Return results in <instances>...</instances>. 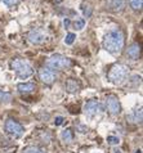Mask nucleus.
<instances>
[{"instance_id": "nucleus-21", "label": "nucleus", "mask_w": 143, "mask_h": 153, "mask_svg": "<svg viewBox=\"0 0 143 153\" xmlns=\"http://www.w3.org/2000/svg\"><path fill=\"white\" fill-rule=\"evenodd\" d=\"M84 25H85V21H84L83 18L76 19V21L74 22V26H75V28H76V30H81V28L84 27Z\"/></svg>"}, {"instance_id": "nucleus-25", "label": "nucleus", "mask_w": 143, "mask_h": 153, "mask_svg": "<svg viewBox=\"0 0 143 153\" xmlns=\"http://www.w3.org/2000/svg\"><path fill=\"white\" fill-rule=\"evenodd\" d=\"M137 153H141V151H138V152H137Z\"/></svg>"}, {"instance_id": "nucleus-7", "label": "nucleus", "mask_w": 143, "mask_h": 153, "mask_svg": "<svg viewBox=\"0 0 143 153\" xmlns=\"http://www.w3.org/2000/svg\"><path fill=\"white\" fill-rule=\"evenodd\" d=\"M106 107H107V111L110 112L112 116L119 114L120 111H121L120 102H119V99H117V97H115V95H107V98H106Z\"/></svg>"}, {"instance_id": "nucleus-24", "label": "nucleus", "mask_w": 143, "mask_h": 153, "mask_svg": "<svg viewBox=\"0 0 143 153\" xmlns=\"http://www.w3.org/2000/svg\"><path fill=\"white\" fill-rule=\"evenodd\" d=\"M63 120H65L63 117L58 116V117H56V120H54V124H56V125H62V124H63Z\"/></svg>"}, {"instance_id": "nucleus-22", "label": "nucleus", "mask_w": 143, "mask_h": 153, "mask_svg": "<svg viewBox=\"0 0 143 153\" xmlns=\"http://www.w3.org/2000/svg\"><path fill=\"white\" fill-rule=\"evenodd\" d=\"M1 1L5 4L7 7H9V8H12V7H14L16 4H18V1L19 0H1Z\"/></svg>"}, {"instance_id": "nucleus-9", "label": "nucleus", "mask_w": 143, "mask_h": 153, "mask_svg": "<svg viewBox=\"0 0 143 153\" xmlns=\"http://www.w3.org/2000/svg\"><path fill=\"white\" fill-rule=\"evenodd\" d=\"M39 77H40V80L44 84L50 85V84L54 82V80H56V74H54L52 70H49V68H47V67H44V68H41L39 71Z\"/></svg>"}, {"instance_id": "nucleus-8", "label": "nucleus", "mask_w": 143, "mask_h": 153, "mask_svg": "<svg viewBox=\"0 0 143 153\" xmlns=\"http://www.w3.org/2000/svg\"><path fill=\"white\" fill-rule=\"evenodd\" d=\"M84 112H85V114L88 117H94L102 112V105L99 104V102H97L94 99L89 100L85 104V107H84Z\"/></svg>"}, {"instance_id": "nucleus-15", "label": "nucleus", "mask_w": 143, "mask_h": 153, "mask_svg": "<svg viewBox=\"0 0 143 153\" xmlns=\"http://www.w3.org/2000/svg\"><path fill=\"white\" fill-rule=\"evenodd\" d=\"M130 120H132L133 122H136V124H141L142 122V108L133 111L132 116H130Z\"/></svg>"}, {"instance_id": "nucleus-17", "label": "nucleus", "mask_w": 143, "mask_h": 153, "mask_svg": "<svg viewBox=\"0 0 143 153\" xmlns=\"http://www.w3.org/2000/svg\"><path fill=\"white\" fill-rule=\"evenodd\" d=\"M81 10H83V13H84L85 17H90V14H92V5L88 1H84L83 5H81Z\"/></svg>"}, {"instance_id": "nucleus-13", "label": "nucleus", "mask_w": 143, "mask_h": 153, "mask_svg": "<svg viewBox=\"0 0 143 153\" xmlns=\"http://www.w3.org/2000/svg\"><path fill=\"white\" fill-rule=\"evenodd\" d=\"M19 93H31L36 89V85L34 82H25V84H18L17 86Z\"/></svg>"}, {"instance_id": "nucleus-23", "label": "nucleus", "mask_w": 143, "mask_h": 153, "mask_svg": "<svg viewBox=\"0 0 143 153\" xmlns=\"http://www.w3.org/2000/svg\"><path fill=\"white\" fill-rule=\"evenodd\" d=\"M107 142L110 144H117V143H119V138H117V137H108Z\"/></svg>"}, {"instance_id": "nucleus-12", "label": "nucleus", "mask_w": 143, "mask_h": 153, "mask_svg": "<svg viewBox=\"0 0 143 153\" xmlns=\"http://www.w3.org/2000/svg\"><path fill=\"white\" fill-rule=\"evenodd\" d=\"M65 88L69 93H72L74 94V93H77L80 90V82L75 79H69L65 84Z\"/></svg>"}, {"instance_id": "nucleus-11", "label": "nucleus", "mask_w": 143, "mask_h": 153, "mask_svg": "<svg viewBox=\"0 0 143 153\" xmlns=\"http://www.w3.org/2000/svg\"><path fill=\"white\" fill-rule=\"evenodd\" d=\"M139 54H141V46H139V44H132L128 48V50H127V56L130 59H134V61L139 58Z\"/></svg>"}, {"instance_id": "nucleus-5", "label": "nucleus", "mask_w": 143, "mask_h": 153, "mask_svg": "<svg viewBox=\"0 0 143 153\" xmlns=\"http://www.w3.org/2000/svg\"><path fill=\"white\" fill-rule=\"evenodd\" d=\"M5 131L9 135H12L13 138H21L23 134V127L19 122L9 118V120L5 122Z\"/></svg>"}, {"instance_id": "nucleus-6", "label": "nucleus", "mask_w": 143, "mask_h": 153, "mask_svg": "<svg viewBox=\"0 0 143 153\" xmlns=\"http://www.w3.org/2000/svg\"><path fill=\"white\" fill-rule=\"evenodd\" d=\"M27 39H28L30 42H32V44L39 45V44H43V42L47 41L48 36L41 28H34V30H31V31L28 32Z\"/></svg>"}, {"instance_id": "nucleus-16", "label": "nucleus", "mask_w": 143, "mask_h": 153, "mask_svg": "<svg viewBox=\"0 0 143 153\" xmlns=\"http://www.w3.org/2000/svg\"><path fill=\"white\" fill-rule=\"evenodd\" d=\"M12 100V94L8 91L0 90V103H8Z\"/></svg>"}, {"instance_id": "nucleus-1", "label": "nucleus", "mask_w": 143, "mask_h": 153, "mask_svg": "<svg viewBox=\"0 0 143 153\" xmlns=\"http://www.w3.org/2000/svg\"><path fill=\"white\" fill-rule=\"evenodd\" d=\"M124 42H125V37L123 31L121 30H113V31H110L104 36L103 48L112 56H117L123 50Z\"/></svg>"}, {"instance_id": "nucleus-10", "label": "nucleus", "mask_w": 143, "mask_h": 153, "mask_svg": "<svg viewBox=\"0 0 143 153\" xmlns=\"http://www.w3.org/2000/svg\"><path fill=\"white\" fill-rule=\"evenodd\" d=\"M106 5L112 12H121L125 8V0H107Z\"/></svg>"}, {"instance_id": "nucleus-19", "label": "nucleus", "mask_w": 143, "mask_h": 153, "mask_svg": "<svg viewBox=\"0 0 143 153\" xmlns=\"http://www.w3.org/2000/svg\"><path fill=\"white\" fill-rule=\"evenodd\" d=\"M23 153H45L41 148L39 147H35V146H31V147H27L26 149L23 151Z\"/></svg>"}, {"instance_id": "nucleus-14", "label": "nucleus", "mask_w": 143, "mask_h": 153, "mask_svg": "<svg viewBox=\"0 0 143 153\" xmlns=\"http://www.w3.org/2000/svg\"><path fill=\"white\" fill-rule=\"evenodd\" d=\"M61 138L63 142L66 143H71L74 140V133H72V130L71 129H66L62 131V134H61Z\"/></svg>"}, {"instance_id": "nucleus-20", "label": "nucleus", "mask_w": 143, "mask_h": 153, "mask_svg": "<svg viewBox=\"0 0 143 153\" xmlns=\"http://www.w3.org/2000/svg\"><path fill=\"white\" fill-rule=\"evenodd\" d=\"M75 39H76V35L72 33V32H70V33H67V36H66V39H65V42H66L67 45H71L75 41Z\"/></svg>"}, {"instance_id": "nucleus-3", "label": "nucleus", "mask_w": 143, "mask_h": 153, "mask_svg": "<svg viewBox=\"0 0 143 153\" xmlns=\"http://www.w3.org/2000/svg\"><path fill=\"white\" fill-rule=\"evenodd\" d=\"M127 75H128V68L124 65H119L117 63V65H113L110 68V71L107 74V77L112 84L117 85V84H121L127 79Z\"/></svg>"}, {"instance_id": "nucleus-4", "label": "nucleus", "mask_w": 143, "mask_h": 153, "mask_svg": "<svg viewBox=\"0 0 143 153\" xmlns=\"http://www.w3.org/2000/svg\"><path fill=\"white\" fill-rule=\"evenodd\" d=\"M47 66L53 70H66L72 66V62L70 58L62 56V54H54V56L48 58Z\"/></svg>"}, {"instance_id": "nucleus-2", "label": "nucleus", "mask_w": 143, "mask_h": 153, "mask_svg": "<svg viewBox=\"0 0 143 153\" xmlns=\"http://www.w3.org/2000/svg\"><path fill=\"white\" fill-rule=\"evenodd\" d=\"M10 68L16 72V75L19 79H28L34 74L32 67L27 62H25L23 59H19V58H16L10 62Z\"/></svg>"}, {"instance_id": "nucleus-18", "label": "nucleus", "mask_w": 143, "mask_h": 153, "mask_svg": "<svg viewBox=\"0 0 143 153\" xmlns=\"http://www.w3.org/2000/svg\"><path fill=\"white\" fill-rule=\"evenodd\" d=\"M129 4H130V7H132L134 10H139L142 8L143 0H129Z\"/></svg>"}]
</instances>
